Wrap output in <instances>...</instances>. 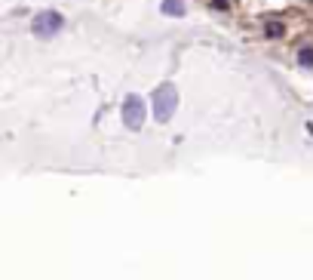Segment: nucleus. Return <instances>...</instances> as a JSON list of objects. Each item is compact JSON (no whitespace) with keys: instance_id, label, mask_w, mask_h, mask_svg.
Returning a JSON list of instances; mask_svg holds the SVG:
<instances>
[{"instance_id":"obj_1","label":"nucleus","mask_w":313,"mask_h":280,"mask_svg":"<svg viewBox=\"0 0 313 280\" xmlns=\"http://www.w3.org/2000/svg\"><path fill=\"white\" fill-rule=\"evenodd\" d=\"M175 108H178V93H175V86H172V83L157 86V93H154V117H157V124L172 120Z\"/></svg>"},{"instance_id":"obj_2","label":"nucleus","mask_w":313,"mask_h":280,"mask_svg":"<svg viewBox=\"0 0 313 280\" xmlns=\"http://www.w3.org/2000/svg\"><path fill=\"white\" fill-rule=\"evenodd\" d=\"M65 28V15L62 12H55V9H43V12H37L34 15V22H31V31H34V37H55Z\"/></svg>"},{"instance_id":"obj_3","label":"nucleus","mask_w":313,"mask_h":280,"mask_svg":"<svg viewBox=\"0 0 313 280\" xmlns=\"http://www.w3.org/2000/svg\"><path fill=\"white\" fill-rule=\"evenodd\" d=\"M120 114H123V124H126L129 130H141V127H144V117H147V105H144L141 96H126Z\"/></svg>"},{"instance_id":"obj_4","label":"nucleus","mask_w":313,"mask_h":280,"mask_svg":"<svg viewBox=\"0 0 313 280\" xmlns=\"http://www.w3.org/2000/svg\"><path fill=\"white\" fill-rule=\"evenodd\" d=\"M160 9H163V15L181 19V15L188 12V3H184V0H163V3H160Z\"/></svg>"},{"instance_id":"obj_5","label":"nucleus","mask_w":313,"mask_h":280,"mask_svg":"<svg viewBox=\"0 0 313 280\" xmlns=\"http://www.w3.org/2000/svg\"><path fill=\"white\" fill-rule=\"evenodd\" d=\"M298 62H301V68H310L313 65V49L310 46H301L298 49Z\"/></svg>"},{"instance_id":"obj_6","label":"nucleus","mask_w":313,"mask_h":280,"mask_svg":"<svg viewBox=\"0 0 313 280\" xmlns=\"http://www.w3.org/2000/svg\"><path fill=\"white\" fill-rule=\"evenodd\" d=\"M264 31H267V37H283V31H286V28H283L280 22H270Z\"/></svg>"}]
</instances>
